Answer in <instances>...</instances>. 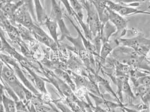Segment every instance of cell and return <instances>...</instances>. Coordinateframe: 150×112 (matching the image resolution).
Masks as SVG:
<instances>
[{"label":"cell","instance_id":"cell-1","mask_svg":"<svg viewBox=\"0 0 150 112\" xmlns=\"http://www.w3.org/2000/svg\"><path fill=\"white\" fill-rule=\"evenodd\" d=\"M1 78V80L8 85L21 99H24L25 98L29 100L32 98V95L30 91L19 80L14 71L6 64L5 63L3 64L2 61Z\"/></svg>","mask_w":150,"mask_h":112},{"label":"cell","instance_id":"cell-2","mask_svg":"<svg viewBox=\"0 0 150 112\" xmlns=\"http://www.w3.org/2000/svg\"><path fill=\"white\" fill-rule=\"evenodd\" d=\"M83 6L84 8L87 11V25L94 38L98 34H102L104 25H103L101 21L99 14L96 8L91 1H86L83 4Z\"/></svg>","mask_w":150,"mask_h":112},{"label":"cell","instance_id":"cell-3","mask_svg":"<svg viewBox=\"0 0 150 112\" xmlns=\"http://www.w3.org/2000/svg\"><path fill=\"white\" fill-rule=\"evenodd\" d=\"M64 14L61 6V2L60 1L58 2L56 0H51V10L50 18L55 20L58 24L61 32L59 42L64 40L67 36H70V33L64 20Z\"/></svg>","mask_w":150,"mask_h":112},{"label":"cell","instance_id":"cell-4","mask_svg":"<svg viewBox=\"0 0 150 112\" xmlns=\"http://www.w3.org/2000/svg\"><path fill=\"white\" fill-rule=\"evenodd\" d=\"M109 21L116 28V33L114 34L115 36L124 33L127 27L128 21L123 16L107 7L103 14L102 23L105 25Z\"/></svg>","mask_w":150,"mask_h":112},{"label":"cell","instance_id":"cell-5","mask_svg":"<svg viewBox=\"0 0 150 112\" xmlns=\"http://www.w3.org/2000/svg\"><path fill=\"white\" fill-rule=\"evenodd\" d=\"M1 58L4 63L6 64L14 71V73L16 74L17 77H19L21 79V82L30 91L36 94H39L38 90L34 88L33 85L29 81L27 78L25 77V75L24 74L23 71L21 69L19 64L16 62L15 59H14L11 56H7L2 53H1Z\"/></svg>","mask_w":150,"mask_h":112},{"label":"cell","instance_id":"cell-6","mask_svg":"<svg viewBox=\"0 0 150 112\" xmlns=\"http://www.w3.org/2000/svg\"><path fill=\"white\" fill-rule=\"evenodd\" d=\"M108 7L122 16H129L136 14H147L150 15V12L138 10L133 6L120 4L109 0L108 3Z\"/></svg>","mask_w":150,"mask_h":112},{"label":"cell","instance_id":"cell-7","mask_svg":"<svg viewBox=\"0 0 150 112\" xmlns=\"http://www.w3.org/2000/svg\"><path fill=\"white\" fill-rule=\"evenodd\" d=\"M32 18V14L24 4L15 14L13 21L29 30L34 24Z\"/></svg>","mask_w":150,"mask_h":112},{"label":"cell","instance_id":"cell-8","mask_svg":"<svg viewBox=\"0 0 150 112\" xmlns=\"http://www.w3.org/2000/svg\"><path fill=\"white\" fill-rule=\"evenodd\" d=\"M29 30L34 35L37 41L54 50L56 49L57 43H56L51 37L48 36L39 25L34 24Z\"/></svg>","mask_w":150,"mask_h":112},{"label":"cell","instance_id":"cell-9","mask_svg":"<svg viewBox=\"0 0 150 112\" xmlns=\"http://www.w3.org/2000/svg\"><path fill=\"white\" fill-rule=\"evenodd\" d=\"M24 4L23 0L18 2H7L6 0H1V15H3L8 20H13L14 15L18 10Z\"/></svg>","mask_w":150,"mask_h":112},{"label":"cell","instance_id":"cell-10","mask_svg":"<svg viewBox=\"0 0 150 112\" xmlns=\"http://www.w3.org/2000/svg\"><path fill=\"white\" fill-rule=\"evenodd\" d=\"M119 42L122 43L123 46L131 48L135 50H138L141 48L142 49L143 47L150 45V41L141 36L129 39H120Z\"/></svg>","mask_w":150,"mask_h":112},{"label":"cell","instance_id":"cell-11","mask_svg":"<svg viewBox=\"0 0 150 112\" xmlns=\"http://www.w3.org/2000/svg\"><path fill=\"white\" fill-rule=\"evenodd\" d=\"M119 43V41H112L103 43V46L101 47V49L100 53V66H102L103 63H105L106 59L107 58L108 56L114 50V49L117 47V46L118 43Z\"/></svg>","mask_w":150,"mask_h":112},{"label":"cell","instance_id":"cell-12","mask_svg":"<svg viewBox=\"0 0 150 112\" xmlns=\"http://www.w3.org/2000/svg\"><path fill=\"white\" fill-rule=\"evenodd\" d=\"M43 25H45L47 29L50 36L53 39V40L56 43H58V42H59V39L58 38L59 36L57 33V29L59 28L57 23L55 20L47 16L45 21H44Z\"/></svg>","mask_w":150,"mask_h":112},{"label":"cell","instance_id":"cell-13","mask_svg":"<svg viewBox=\"0 0 150 112\" xmlns=\"http://www.w3.org/2000/svg\"><path fill=\"white\" fill-rule=\"evenodd\" d=\"M25 69L30 74L32 77L34 78L35 84V86L37 88L41 91L42 93H46L47 91L46 90V87H45V81L41 78V77L38 76L36 74H35L34 72L30 70L29 67H25Z\"/></svg>","mask_w":150,"mask_h":112},{"label":"cell","instance_id":"cell-14","mask_svg":"<svg viewBox=\"0 0 150 112\" xmlns=\"http://www.w3.org/2000/svg\"><path fill=\"white\" fill-rule=\"evenodd\" d=\"M109 1V0H91L99 14L101 22L104 13L108 7V3Z\"/></svg>","mask_w":150,"mask_h":112},{"label":"cell","instance_id":"cell-15","mask_svg":"<svg viewBox=\"0 0 150 112\" xmlns=\"http://www.w3.org/2000/svg\"><path fill=\"white\" fill-rule=\"evenodd\" d=\"M2 103L4 106L6 112H16V106L15 103L11 99L7 98L4 94L3 90H2Z\"/></svg>","mask_w":150,"mask_h":112},{"label":"cell","instance_id":"cell-16","mask_svg":"<svg viewBox=\"0 0 150 112\" xmlns=\"http://www.w3.org/2000/svg\"><path fill=\"white\" fill-rule=\"evenodd\" d=\"M60 2L63 4V5L64 6L65 8H66L68 13L69 15L70 16L73 17L74 19H75L76 20H77L78 22L79 23V24L81 25H82V22L80 20V19H79V18L78 17L77 15L75 14V12L73 11L72 7L70 5L69 0H59Z\"/></svg>","mask_w":150,"mask_h":112},{"label":"cell","instance_id":"cell-17","mask_svg":"<svg viewBox=\"0 0 150 112\" xmlns=\"http://www.w3.org/2000/svg\"><path fill=\"white\" fill-rule=\"evenodd\" d=\"M136 86H142L145 88H150V76L144 75L141 77H139L136 81Z\"/></svg>","mask_w":150,"mask_h":112},{"label":"cell","instance_id":"cell-18","mask_svg":"<svg viewBox=\"0 0 150 112\" xmlns=\"http://www.w3.org/2000/svg\"><path fill=\"white\" fill-rule=\"evenodd\" d=\"M115 1L117 3L123 4V5H129V6L133 5V6H134L140 3H145V2H149L150 1V0H115Z\"/></svg>","mask_w":150,"mask_h":112},{"label":"cell","instance_id":"cell-19","mask_svg":"<svg viewBox=\"0 0 150 112\" xmlns=\"http://www.w3.org/2000/svg\"><path fill=\"white\" fill-rule=\"evenodd\" d=\"M122 88L123 90L125 93L127 94L128 95H130L131 97H134L133 93L132 91L130 86L128 80L127 78H125L123 81V83L122 85Z\"/></svg>","mask_w":150,"mask_h":112},{"label":"cell","instance_id":"cell-20","mask_svg":"<svg viewBox=\"0 0 150 112\" xmlns=\"http://www.w3.org/2000/svg\"><path fill=\"white\" fill-rule=\"evenodd\" d=\"M141 98L143 101V102L146 104H148L150 102V88H149L146 92L142 95Z\"/></svg>","mask_w":150,"mask_h":112},{"label":"cell","instance_id":"cell-21","mask_svg":"<svg viewBox=\"0 0 150 112\" xmlns=\"http://www.w3.org/2000/svg\"><path fill=\"white\" fill-rule=\"evenodd\" d=\"M1 112H6L5 110V108H4V106L2 104V103H1Z\"/></svg>","mask_w":150,"mask_h":112},{"label":"cell","instance_id":"cell-22","mask_svg":"<svg viewBox=\"0 0 150 112\" xmlns=\"http://www.w3.org/2000/svg\"><path fill=\"white\" fill-rule=\"evenodd\" d=\"M81 3H82V5L86 1H88V0H79ZM89 1H91V0H89Z\"/></svg>","mask_w":150,"mask_h":112},{"label":"cell","instance_id":"cell-23","mask_svg":"<svg viewBox=\"0 0 150 112\" xmlns=\"http://www.w3.org/2000/svg\"><path fill=\"white\" fill-rule=\"evenodd\" d=\"M41 1L42 4L43 5V6H44V4H45V0H41Z\"/></svg>","mask_w":150,"mask_h":112},{"label":"cell","instance_id":"cell-24","mask_svg":"<svg viewBox=\"0 0 150 112\" xmlns=\"http://www.w3.org/2000/svg\"><path fill=\"white\" fill-rule=\"evenodd\" d=\"M18 112H25V111H18Z\"/></svg>","mask_w":150,"mask_h":112},{"label":"cell","instance_id":"cell-25","mask_svg":"<svg viewBox=\"0 0 150 112\" xmlns=\"http://www.w3.org/2000/svg\"><path fill=\"white\" fill-rule=\"evenodd\" d=\"M149 108H150V106H149Z\"/></svg>","mask_w":150,"mask_h":112}]
</instances>
